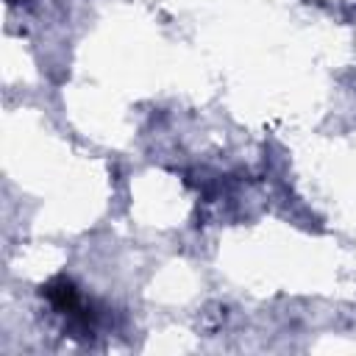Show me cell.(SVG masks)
<instances>
[{"instance_id":"cell-1","label":"cell","mask_w":356,"mask_h":356,"mask_svg":"<svg viewBox=\"0 0 356 356\" xmlns=\"http://www.w3.org/2000/svg\"><path fill=\"white\" fill-rule=\"evenodd\" d=\"M42 292H44V298L50 300V306H53L56 312L75 314L81 323H86V314H83V306H81V298H78V289L72 286V281L56 278V281H50Z\"/></svg>"}]
</instances>
